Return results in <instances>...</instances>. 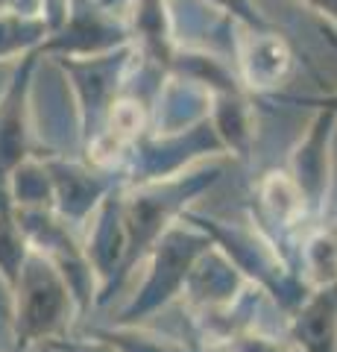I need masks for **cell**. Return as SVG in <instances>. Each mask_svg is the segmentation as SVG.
Here are the masks:
<instances>
[{
	"mask_svg": "<svg viewBox=\"0 0 337 352\" xmlns=\"http://www.w3.org/2000/svg\"><path fill=\"white\" fill-rule=\"evenodd\" d=\"M12 332L15 346L27 349L45 340H62L77 308L68 279L30 247V256L12 285Z\"/></svg>",
	"mask_w": 337,
	"mask_h": 352,
	"instance_id": "1",
	"label": "cell"
},
{
	"mask_svg": "<svg viewBox=\"0 0 337 352\" xmlns=\"http://www.w3.org/2000/svg\"><path fill=\"white\" fill-rule=\"evenodd\" d=\"M337 115L317 112L308 135L299 141V147L290 153L288 176L302 194L308 217H320L329 206V188H332V138H334Z\"/></svg>",
	"mask_w": 337,
	"mask_h": 352,
	"instance_id": "2",
	"label": "cell"
},
{
	"mask_svg": "<svg viewBox=\"0 0 337 352\" xmlns=\"http://www.w3.org/2000/svg\"><path fill=\"white\" fill-rule=\"evenodd\" d=\"M237 68L249 88L264 91V88H276L288 80L293 68V53L279 32L253 27L246 38L237 41Z\"/></svg>",
	"mask_w": 337,
	"mask_h": 352,
	"instance_id": "3",
	"label": "cell"
},
{
	"mask_svg": "<svg viewBox=\"0 0 337 352\" xmlns=\"http://www.w3.org/2000/svg\"><path fill=\"white\" fill-rule=\"evenodd\" d=\"M299 352H337V282L305 296L293 317Z\"/></svg>",
	"mask_w": 337,
	"mask_h": 352,
	"instance_id": "4",
	"label": "cell"
},
{
	"mask_svg": "<svg viewBox=\"0 0 337 352\" xmlns=\"http://www.w3.org/2000/svg\"><path fill=\"white\" fill-rule=\"evenodd\" d=\"M32 68V56L27 65L18 71L15 82L9 85V91L0 100V194L6 185V173L15 170L24 162V144H27V132H24V106H27V76Z\"/></svg>",
	"mask_w": 337,
	"mask_h": 352,
	"instance_id": "5",
	"label": "cell"
},
{
	"mask_svg": "<svg viewBox=\"0 0 337 352\" xmlns=\"http://www.w3.org/2000/svg\"><path fill=\"white\" fill-rule=\"evenodd\" d=\"M258 203H261V220L285 229L299 223V217H308L302 194L297 191V185L290 182L285 170H273L258 182Z\"/></svg>",
	"mask_w": 337,
	"mask_h": 352,
	"instance_id": "6",
	"label": "cell"
},
{
	"mask_svg": "<svg viewBox=\"0 0 337 352\" xmlns=\"http://www.w3.org/2000/svg\"><path fill=\"white\" fill-rule=\"evenodd\" d=\"M297 103H314L320 112H332L337 115V94H325V97H297Z\"/></svg>",
	"mask_w": 337,
	"mask_h": 352,
	"instance_id": "7",
	"label": "cell"
},
{
	"mask_svg": "<svg viewBox=\"0 0 337 352\" xmlns=\"http://www.w3.org/2000/svg\"><path fill=\"white\" fill-rule=\"evenodd\" d=\"M311 9H317L320 15H329L334 24H337V0H305Z\"/></svg>",
	"mask_w": 337,
	"mask_h": 352,
	"instance_id": "8",
	"label": "cell"
},
{
	"mask_svg": "<svg viewBox=\"0 0 337 352\" xmlns=\"http://www.w3.org/2000/svg\"><path fill=\"white\" fill-rule=\"evenodd\" d=\"M332 232H334V235H337V223H334V226H332Z\"/></svg>",
	"mask_w": 337,
	"mask_h": 352,
	"instance_id": "9",
	"label": "cell"
}]
</instances>
